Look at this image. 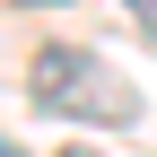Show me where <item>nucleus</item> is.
I'll use <instances>...</instances> for the list:
<instances>
[{
    "instance_id": "4",
    "label": "nucleus",
    "mask_w": 157,
    "mask_h": 157,
    "mask_svg": "<svg viewBox=\"0 0 157 157\" xmlns=\"http://www.w3.org/2000/svg\"><path fill=\"white\" fill-rule=\"evenodd\" d=\"M44 9H52V0H44Z\"/></svg>"
},
{
    "instance_id": "1",
    "label": "nucleus",
    "mask_w": 157,
    "mask_h": 157,
    "mask_svg": "<svg viewBox=\"0 0 157 157\" xmlns=\"http://www.w3.org/2000/svg\"><path fill=\"white\" fill-rule=\"evenodd\" d=\"M26 96L44 113H70V122H131L140 113V87L87 44H44L26 61Z\"/></svg>"
},
{
    "instance_id": "2",
    "label": "nucleus",
    "mask_w": 157,
    "mask_h": 157,
    "mask_svg": "<svg viewBox=\"0 0 157 157\" xmlns=\"http://www.w3.org/2000/svg\"><path fill=\"white\" fill-rule=\"evenodd\" d=\"M131 17H140V26H148V35H157V0H131Z\"/></svg>"
},
{
    "instance_id": "3",
    "label": "nucleus",
    "mask_w": 157,
    "mask_h": 157,
    "mask_svg": "<svg viewBox=\"0 0 157 157\" xmlns=\"http://www.w3.org/2000/svg\"><path fill=\"white\" fill-rule=\"evenodd\" d=\"M61 157H96V148H61Z\"/></svg>"
}]
</instances>
